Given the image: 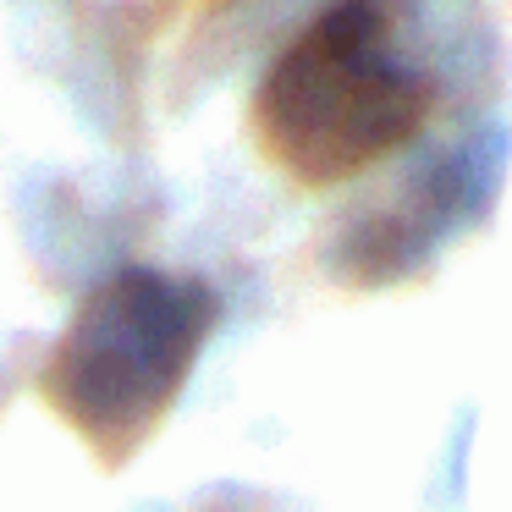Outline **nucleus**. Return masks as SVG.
Segmentation results:
<instances>
[{
	"mask_svg": "<svg viewBox=\"0 0 512 512\" xmlns=\"http://www.w3.org/2000/svg\"><path fill=\"white\" fill-rule=\"evenodd\" d=\"M215 292L193 276L127 265L72 309L50 347L39 397L100 457L127 463L177 408L215 331Z\"/></svg>",
	"mask_w": 512,
	"mask_h": 512,
	"instance_id": "f03ea898",
	"label": "nucleus"
},
{
	"mask_svg": "<svg viewBox=\"0 0 512 512\" xmlns=\"http://www.w3.org/2000/svg\"><path fill=\"white\" fill-rule=\"evenodd\" d=\"M435 83L402 50V0H331L254 94V138L303 188L364 177L424 133Z\"/></svg>",
	"mask_w": 512,
	"mask_h": 512,
	"instance_id": "f257e3e1",
	"label": "nucleus"
}]
</instances>
